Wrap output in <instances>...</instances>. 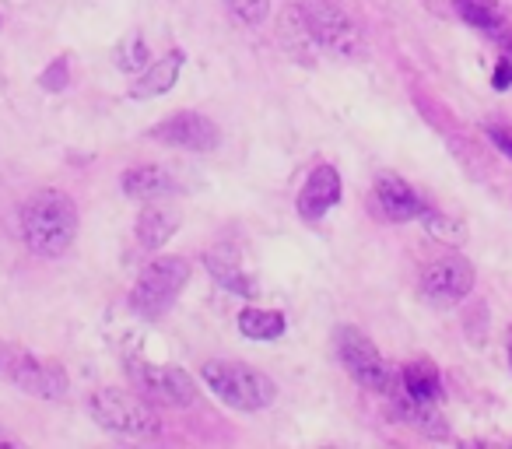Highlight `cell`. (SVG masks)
<instances>
[{
  "instance_id": "1",
  "label": "cell",
  "mask_w": 512,
  "mask_h": 449,
  "mask_svg": "<svg viewBox=\"0 0 512 449\" xmlns=\"http://www.w3.org/2000/svg\"><path fill=\"white\" fill-rule=\"evenodd\" d=\"M22 239L39 257H60L78 236V204L64 190H36L22 204Z\"/></svg>"
},
{
  "instance_id": "2",
  "label": "cell",
  "mask_w": 512,
  "mask_h": 449,
  "mask_svg": "<svg viewBox=\"0 0 512 449\" xmlns=\"http://www.w3.org/2000/svg\"><path fill=\"white\" fill-rule=\"evenodd\" d=\"M200 379L221 404L235 407V411H264L278 397V383L267 372L249 369L242 362H207L200 369Z\"/></svg>"
},
{
  "instance_id": "3",
  "label": "cell",
  "mask_w": 512,
  "mask_h": 449,
  "mask_svg": "<svg viewBox=\"0 0 512 449\" xmlns=\"http://www.w3.org/2000/svg\"><path fill=\"white\" fill-rule=\"evenodd\" d=\"M302 29H306L309 43H316L320 50L334 53V57H362L365 43L358 25L351 22V15L344 8H337L334 0H299L295 4Z\"/></svg>"
},
{
  "instance_id": "4",
  "label": "cell",
  "mask_w": 512,
  "mask_h": 449,
  "mask_svg": "<svg viewBox=\"0 0 512 449\" xmlns=\"http://www.w3.org/2000/svg\"><path fill=\"white\" fill-rule=\"evenodd\" d=\"M334 337H337V358H341L348 376L355 379L362 390L397 397V390H400L397 369H393L383 358V351L369 341V334H362L358 327H341Z\"/></svg>"
},
{
  "instance_id": "5",
  "label": "cell",
  "mask_w": 512,
  "mask_h": 449,
  "mask_svg": "<svg viewBox=\"0 0 512 449\" xmlns=\"http://www.w3.org/2000/svg\"><path fill=\"white\" fill-rule=\"evenodd\" d=\"M0 376L39 400L67 397V386H71L64 365L50 362L29 348H18V344H0Z\"/></svg>"
},
{
  "instance_id": "6",
  "label": "cell",
  "mask_w": 512,
  "mask_h": 449,
  "mask_svg": "<svg viewBox=\"0 0 512 449\" xmlns=\"http://www.w3.org/2000/svg\"><path fill=\"white\" fill-rule=\"evenodd\" d=\"M88 414L99 428L120 435H158L162 418L141 393H120V390H99L88 397Z\"/></svg>"
},
{
  "instance_id": "7",
  "label": "cell",
  "mask_w": 512,
  "mask_h": 449,
  "mask_svg": "<svg viewBox=\"0 0 512 449\" xmlns=\"http://www.w3.org/2000/svg\"><path fill=\"white\" fill-rule=\"evenodd\" d=\"M193 267L186 257H158L137 274L134 288H130V309L137 316H158L179 299V292L190 281Z\"/></svg>"
},
{
  "instance_id": "8",
  "label": "cell",
  "mask_w": 512,
  "mask_h": 449,
  "mask_svg": "<svg viewBox=\"0 0 512 449\" xmlns=\"http://www.w3.org/2000/svg\"><path fill=\"white\" fill-rule=\"evenodd\" d=\"M127 376L141 397L165 407H190L197 400V383L179 365H155L148 358H127Z\"/></svg>"
},
{
  "instance_id": "9",
  "label": "cell",
  "mask_w": 512,
  "mask_h": 449,
  "mask_svg": "<svg viewBox=\"0 0 512 449\" xmlns=\"http://www.w3.org/2000/svg\"><path fill=\"white\" fill-rule=\"evenodd\" d=\"M474 281V264L467 257H460V253H449V257H439L421 271V295L432 306H456V302L470 295Z\"/></svg>"
},
{
  "instance_id": "10",
  "label": "cell",
  "mask_w": 512,
  "mask_h": 449,
  "mask_svg": "<svg viewBox=\"0 0 512 449\" xmlns=\"http://www.w3.org/2000/svg\"><path fill=\"white\" fill-rule=\"evenodd\" d=\"M148 137L158 144H169V148H183V151H214L221 141V130H218V123L207 120L204 113L183 109V113L169 116V120H162L158 127H151Z\"/></svg>"
},
{
  "instance_id": "11",
  "label": "cell",
  "mask_w": 512,
  "mask_h": 449,
  "mask_svg": "<svg viewBox=\"0 0 512 449\" xmlns=\"http://www.w3.org/2000/svg\"><path fill=\"white\" fill-rule=\"evenodd\" d=\"M341 193H344L341 172L334 165H316L299 193V214L306 221H320L323 214L341 204Z\"/></svg>"
},
{
  "instance_id": "12",
  "label": "cell",
  "mask_w": 512,
  "mask_h": 449,
  "mask_svg": "<svg viewBox=\"0 0 512 449\" xmlns=\"http://www.w3.org/2000/svg\"><path fill=\"white\" fill-rule=\"evenodd\" d=\"M456 15L470 25V29H481L484 36H491L498 46L512 50V29L509 18H505L502 4L498 0H453Z\"/></svg>"
},
{
  "instance_id": "13",
  "label": "cell",
  "mask_w": 512,
  "mask_h": 449,
  "mask_svg": "<svg viewBox=\"0 0 512 449\" xmlns=\"http://www.w3.org/2000/svg\"><path fill=\"white\" fill-rule=\"evenodd\" d=\"M376 197H379V207H383L386 218L393 221H411V218H421L428 211V204L418 197L411 183H404L400 176H383L376 183Z\"/></svg>"
},
{
  "instance_id": "14",
  "label": "cell",
  "mask_w": 512,
  "mask_h": 449,
  "mask_svg": "<svg viewBox=\"0 0 512 449\" xmlns=\"http://www.w3.org/2000/svg\"><path fill=\"white\" fill-rule=\"evenodd\" d=\"M183 64H186L183 50L165 53L158 64L144 67L141 78H137V85L130 88V95H134V99H158V95H165L179 81V71H183Z\"/></svg>"
},
{
  "instance_id": "15",
  "label": "cell",
  "mask_w": 512,
  "mask_h": 449,
  "mask_svg": "<svg viewBox=\"0 0 512 449\" xmlns=\"http://www.w3.org/2000/svg\"><path fill=\"white\" fill-rule=\"evenodd\" d=\"M176 190V179L162 165H134L123 172V193L134 200H158Z\"/></svg>"
},
{
  "instance_id": "16",
  "label": "cell",
  "mask_w": 512,
  "mask_h": 449,
  "mask_svg": "<svg viewBox=\"0 0 512 449\" xmlns=\"http://www.w3.org/2000/svg\"><path fill=\"white\" fill-rule=\"evenodd\" d=\"M176 232H179V214L169 211V207L151 204L137 214V243H141L144 250H162Z\"/></svg>"
},
{
  "instance_id": "17",
  "label": "cell",
  "mask_w": 512,
  "mask_h": 449,
  "mask_svg": "<svg viewBox=\"0 0 512 449\" xmlns=\"http://www.w3.org/2000/svg\"><path fill=\"white\" fill-rule=\"evenodd\" d=\"M393 414H397L404 425L418 428V432H425V435H446V428H442V418L435 414V404L411 397V393H400V397L393 400Z\"/></svg>"
},
{
  "instance_id": "18",
  "label": "cell",
  "mask_w": 512,
  "mask_h": 449,
  "mask_svg": "<svg viewBox=\"0 0 512 449\" xmlns=\"http://www.w3.org/2000/svg\"><path fill=\"white\" fill-rule=\"evenodd\" d=\"M400 390L411 393V397H418V400H428V404H435V400L442 397L439 369H435L432 362H411L404 372H400Z\"/></svg>"
},
{
  "instance_id": "19",
  "label": "cell",
  "mask_w": 512,
  "mask_h": 449,
  "mask_svg": "<svg viewBox=\"0 0 512 449\" xmlns=\"http://www.w3.org/2000/svg\"><path fill=\"white\" fill-rule=\"evenodd\" d=\"M285 327V316L274 313V309H242L239 313V330L249 341H278Z\"/></svg>"
},
{
  "instance_id": "20",
  "label": "cell",
  "mask_w": 512,
  "mask_h": 449,
  "mask_svg": "<svg viewBox=\"0 0 512 449\" xmlns=\"http://www.w3.org/2000/svg\"><path fill=\"white\" fill-rule=\"evenodd\" d=\"M207 271L218 278V285L221 288H232V292H239V295H253L256 288H253V281L242 274V267H239V260H235V253H225V250H214L211 257H207Z\"/></svg>"
},
{
  "instance_id": "21",
  "label": "cell",
  "mask_w": 512,
  "mask_h": 449,
  "mask_svg": "<svg viewBox=\"0 0 512 449\" xmlns=\"http://www.w3.org/2000/svg\"><path fill=\"white\" fill-rule=\"evenodd\" d=\"M148 64H151V60H148V43H144V36L130 32V36L116 46V67H120V71L137 74V71H144Z\"/></svg>"
},
{
  "instance_id": "22",
  "label": "cell",
  "mask_w": 512,
  "mask_h": 449,
  "mask_svg": "<svg viewBox=\"0 0 512 449\" xmlns=\"http://www.w3.org/2000/svg\"><path fill=\"white\" fill-rule=\"evenodd\" d=\"M225 8L232 11L242 25H260L271 15V0H225Z\"/></svg>"
},
{
  "instance_id": "23",
  "label": "cell",
  "mask_w": 512,
  "mask_h": 449,
  "mask_svg": "<svg viewBox=\"0 0 512 449\" xmlns=\"http://www.w3.org/2000/svg\"><path fill=\"white\" fill-rule=\"evenodd\" d=\"M421 221H425V229L432 232L435 239H446V243H460V239H463L460 225H456V221H449L446 214L432 211V207H428V211L421 214Z\"/></svg>"
},
{
  "instance_id": "24",
  "label": "cell",
  "mask_w": 512,
  "mask_h": 449,
  "mask_svg": "<svg viewBox=\"0 0 512 449\" xmlns=\"http://www.w3.org/2000/svg\"><path fill=\"white\" fill-rule=\"evenodd\" d=\"M43 85L50 88V92H57V88H67V60H53L50 71L43 74Z\"/></svg>"
},
{
  "instance_id": "25",
  "label": "cell",
  "mask_w": 512,
  "mask_h": 449,
  "mask_svg": "<svg viewBox=\"0 0 512 449\" xmlns=\"http://www.w3.org/2000/svg\"><path fill=\"white\" fill-rule=\"evenodd\" d=\"M491 85H495V92H509V88H512V57L498 60L495 74H491Z\"/></svg>"
},
{
  "instance_id": "26",
  "label": "cell",
  "mask_w": 512,
  "mask_h": 449,
  "mask_svg": "<svg viewBox=\"0 0 512 449\" xmlns=\"http://www.w3.org/2000/svg\"><path fill=\"white\" fill-rule=\"evenodd\" d=\"M488 137H491V144L512 162V127H488Z\"/></svg>"
},
{
  "instance_id": "27",
  "label": "cell",
  "mask_w": 512,
  "mask_h": 449,
  "mask_svg": "<svg viewBox=\"0 0 512 449\" xmlns=\"http://www.w3.org/2000/svg\"><path fill=\"white\" fill-rule=\"evenodd\" d=\"M509 362H512V348H509Z\"/></svg>"
},
{
  "instance_id": "28",
  "label": "cell",
  "mask_w": 512,
  "mask_h": 449,
  "mask_svg": "<svg viewBox=\"0 0 512 449\" xmlns=\"http://www.w3.org/2000/svg\"><path fill=\"white\" fill-rule=\"evenodd\" d=\"M0 22H4V15H0Z\"/></svg>"
}]
</instances>
